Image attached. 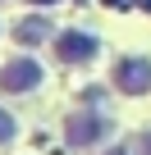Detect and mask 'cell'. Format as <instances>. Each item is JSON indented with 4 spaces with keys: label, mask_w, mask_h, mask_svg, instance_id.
Masks as SVG:
<instances>
[{
    "label": "cell",
    "mask_w": 151,
    "mask_h": 155,
    "mask_svg": "<svg viewBox=\"0 0 151 155\" xmlns=\"http://www.w3.org/2000/svg\"><path fill=\"white\" fill-rule=\"evenodd\" d=\"M101 137H110V119L96 114V110H83V114H69L64 119V141L69 146H92Z\"/></svg>",
    "instance_id": "6da1fadb"
},
{
    "label": "cell",
    "mask_w": 151,
    "mask_h": 155,
    "mask_svg": "<svg viewBox=\"0 0 151 155\" xmlns=\"http://www.w3.org/2000/svg\"><path fill=\"white\" fill-rule=\"evenodd\" d=\"M115 87H119L124 96H142V91L151 87V59H146V55L119 59V68H115Z\"/></svg>",
    "instance_id": "7a4b0ae2"
},
{
    "label": "cell",
    "mask_w": 151,
    "mask_h": 155,
    "mask_svg": "<svg viewBox=\"0 0 151 155\" xmlns=\"http://www.w3.org/2000/svg\"><path fill=\"white\" fill-rule=\"evenodd\" d=\"M37 82H41V64L32 55H19L0 68V91H32Z\"/></svg>",
    "instance_id": "3957f363"
},
{
    "label": "cell",
    "mask_w": 151,
    "mask_h": 155,
    "mask_svg": "<svg viewBox=\"0 0 151 155\" xmlns=\"http://www.w3.org/2000/svg\"><path fill=\"white\" fill-rule=\"evenodd\" d=\"M96 50H101V46H96V37H87V32H60V37H55V55H60L64 64H87Z\"/></svg>",
    "instance_id": "277c9868"
},
{
    "label": "cell",
    "mask_w": 151,
    "mask_h": 155,
    "mask_svg": "<svg viewBox=\"0 0 151 155\" xmlns=\"http://www.w3.org/2000/svg\"><path fill=\"white\" fill-rule=\"evenodd\" d=\"M46 32H50V28H46V18H23V23H19V32H14V37H19V41H23V46H37V41H41V37H46Z\"/></svg>",
    "instance_id": "5b68a950"
},
{
    "label": "cell",
    "mask_w": 151,
    "mask_h": 155,
    "mask_svg": "<svg viewBox=\"0 0 151 155\" xmlns=\"http://www.w3.org/2000/svg\"><path fill=\"white\" fill-rule=\"evenodd\" d=\"M9 137H14V119H9V114H5V110H0V146H5V141H9Z\"/></svg>",
    "instance_id": "8992f818"
},
{
    "label": "cell",
    "mask_w": 151,
    "mask_h": 155,
    "mask_svg": "<svg viewBox=\"0 0 151 155\" xmlns=\"http://www.w3.org/2000/svg\"><path fill=\"white\" fill-rule=\"evenodd\" d=\"M133 155H151V132H142V137L133 141Z\"/></svg>",
    "instance_id": "52a82bcc"
},
{
    "label": "cell",
    "mask_w": 151,
    "mask_h": 155,
    "mask_svg": "<svg viewBox=\"0 0 151 155\" xmlns=\"http://www.w3.org/2000/svg\"><path fill=\"white\" fill-rule=\"evenodd\" d=\"M32 5H55V0H32Z\"/></svg>",
    "instance_id": "ba28073f"
},
{
    "label": "cell",
    "mask_w": 151,
    "mask_h": 155,
    "mask_svg": "<svg viewBox=\"0 0 151 155\" xmlns=\"http://www.w3.org/2000/svg\"><path fill=\"white\" fill-rule=\"evenodd\" d=\"M110 155H128V150H110Z\"/></svg>",
    "instance_id": "9c48e42d"
}]
</instances>
